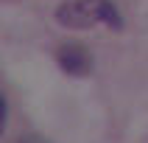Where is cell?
<instances>
[{"label": "cell", "instance_id": "obj_1", "mask_svg": "<svg viewBox=\"0 0 148 143\" xmlns=\"http://www.w3.org/2000/svg\"><path fill=\"white\" fill-rule=\"evenodd\" d=\"M56 20L64 28H92L98 23L120 28V11L112 0H67L56 8Z\"/></svg>", "mask_w": 148, "mask_h": 143}, {"label": "cell", "instance_id": "obj_2", "mask_svg": "<svg viewBox=\"0 0 148 143\" xmlns=\"http://www.w3.org/2000/svg\"><path fill=\"white\" fill-rule=\"evenodd\" d=\"M56 62L67 76H90L92 70V53L81 42H62L56 50Z\"/></svg>", "mask_w": 148, "mask_h": 143}, {"label": "cell", "instance_id": "obj_3", "mask_svg": "<svg viewBox=\"0 0 148 143\" xmlns=\"http://www.w3.org/2000/svg\"><path fill=\"white\" fill-rule=\"evenodd\" d=\"M23 143H45L42 137H28V140H23Z\"/></svg>", "mask_w": 148, "mask_h": 143}]
</instances>
